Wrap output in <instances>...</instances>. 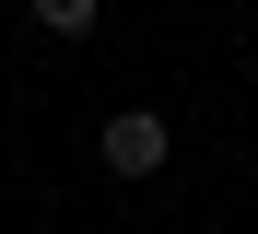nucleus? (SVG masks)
Wrapping results in <instances>:
<instances>
[{
	"mask_svg": "<svg viewBox=\"0 0 258 234\" xmlns=\"http://www.w3.org/2000/svg\"><path fill=\"white\" fill-rule=\"evenodd\" d=\"M153 164H164V117H153V106L106 117V176H153Z\"/></svg>",
	"mask_w": 258,
	"mask_h": 234,
	"instance_id": "1",
	"label": "nucleus"
},
{
	"mask_svg": "<svg viewBox=\"0 0 258 234\" xmlns=\"http://www.w3.org/2000/svg\"><path fill=\"white\" fill-rule=\"evenodd\" d=\"M35 24L47 35H94V0H35Z\"/></svg>",
	"mask_w": 258,
	"mask_h": 234,
	"instance_id": "2",
	"label": "nucleus"
}]
</instances>
